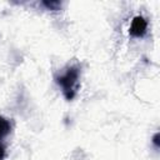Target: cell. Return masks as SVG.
Wrapping results in <instances>:
<instances>
[{
  "label": "cell",
  "mask_w": 160,
  "mask_h": 160,
  "mask_svg": "<svg viewBox=\"0 0 160 160\" xmlns=\"http://www.w3.org/2000/svg\"><path fill=\"white\" fill-rule=\"evenodd\" d=\"M80 69L78 65H70L66 70L55 78L58 85L61 88L62 95L66 100H72L80 86Z\"/></svg>",
  "instance_id": "obj_1"
},
{
  "label": "cell",
  "mask_w": 160,
  "mask_h": 160,
  "mask_svg": "<svg viewBox=\"0 0 160 160\" xmlns=\"http://www.w3.org/2000/svg\"><path fill=\"white\" fill-rule=\"evenodd\" d=\"M146 29H148L146 20L141 15H138V16H135L132 19L130 29H129V32H130V35L132 38H142L146 34Z\"/></svg>",
  "instance_id": "obj_2"
},
{
  "label": "cell",
  "mask_w": 160,
  "mask_h": 160,
  "mask_svg": "<svg viewBox=\"0 0 160 160\" xmlns=\"http://www.w3.org/2000/svg\"><path fill=\"white\" fill-rule=\"evenodd\" d=\"M11 130V125L9 122L8 119H5L4 116H0V139L5 138Z\"/></svg>",
  "instance_id": "obj_3"
},
{
  "label": "cell",
  "mask_w": 160,
  "mask_h": 160,
  "mask_svg": "<svg viewBox=\"0 0 160 160\" xmlns=\"http://www.w3.org/2000/svg\"><path fill=\"white\" fill-rule=\"evenodd\" d=\"M48 10H52V11H58L61 8V2L60 1H42L41 2Z\"/></svg>",
  "instance_id": "obj_4"
},
{
  "label": "cell",
  "mask_w": 160,
  "mask_h": 160,
  "mask_svg": "<svg viewBox=\"0 0 160 160\" xmlns=\"http://www.w3.org/2000/svg\"><path fill=\"white\" fill-rule=\"evenodd\" d=\"M159 138H160L159 132H156V134L152 136V144L155 145V148H156V149H159V146H160V141H159Z\"/></svg>",
  "instance_id": "obj_5"
},
{
  "label": "cell",
  "mask_w": 160,
  "mask_h": 160,
  "mask_svg": "<svg viewBox=\"0 0 160 160\" xmlns=\"http://www.w3.org/2000/svg\"><path fill=\"white\" fill-rule=\"evenodd\" d=\"M5 158V146L2 142H0V160H4Z\"/></svg>",
  "instance_id": "obj_6"
}]
</instances>
